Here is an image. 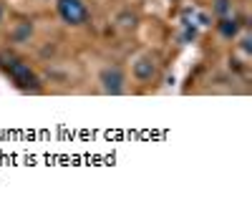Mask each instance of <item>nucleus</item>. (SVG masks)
<instances>
[{
	"instance_id": "obj_1",
	"label": "nucleus",
	"mask_w": 252,
	"mask_h": 222,
	"mask_svg": "<svg viewBox=\"0 0 252 222\" xmlns=\"http://www.w3.org/2000/svg\"><path fill=\"white\" fill-rule=\"evenodd\" d=\"M5 73L10 76V81L20 89V91H38L40 89V78L38 73L20 58H10L5 63Z\"/></svg>"
},
{
	"instance_id": "obj_2",
	"label": "nucleus",
	"mask_w": 252,
	"mask_h": 222,
	"mask_svg": "<svg viewBox=\"0 0 252 222\" xmlns=\"http://www.w3.org/2000/svg\"><path fill=\"white\" fill-rule=\"evenodd\" d=\"M56 8H58L61 20L68 26H83L89 20V8L83 0H58Z\"/></svg>"
},
{
	"instance_id": "obj_3",
	"label": "nucleus",
	"mask_w": 252,
	"mask_h": 222,
	"mask_svg": "<svg viewBox=\"0 0 252 222\" xmlns=\"http://www.w3.org/2000/svg\"><path fill=\"white\" fill-rule=\"evenodd\" d=\"M98 84L101 91L109 94V96H121L126 91V73L119 66H106L98 73Z\"/></svg>"
},
{
	"instance_id": "obj_4",
	"label": "nucleus",
	"mask_w": 252,
	"mask_h": 222,
	"mask_svg": "<svg viewBox=\"0 0 252 222\" xmlns=\"http://www.w3.org/2000/svg\"><path fill=\"white\" fill-rule=\"evenodd\" d=\"M131 73L136 81H141V84H149V81L157 78L159 73V66H157V58L152 53H144L134 61V66H131Z\"/></svg>"
},
{
	"instance_id": "obj_5",
	"label": "nucleus",
	"mask_w": 252,
	"mask_h": 222,
	"mask_svg": "<svg viewBox=\"0 0 252 222\" xmlns=\"http://www.w3.org/2000/svg\"><path fill=\"white\" fill-rule=\"evenodd\" d=\"M240 28H242V23H240L235 15L217 18V31H220V35L227 38V40H235V38L240 35Z\"/></svg>"
},
{
	"instance_id": "obj_6",
	"label": "nucleus",
	"mask_w": 252,
	"mask_h": 222,
	"mask_svg": "<svg viewBox=\"0 0 252 222\" xmlns=\"http://www.w3.org/2000/svg\"><path fill=\"white\" fill-rule=\"evenodd\" d=\"M31 35H33V23H28V20H20V23H15L13 31H10L13 43H26V40H31Z\"/></svg>"
},
{
	"instance_id": "obj_7",
	"label": "nucleus",
	"mask_w": 252,
	"mask_h": 222,
	"mask_svg": "<svg viewBox=\"0 0 252 222\" xmlns=\"http://www.w3.org/2000/svg\"><path fill=\"white\" fill-rule=\"evenodd\" d=\"M212 13L217 18L232 15V0H212Z\"/></svg>"
},
{
	"instance_id": "obj_8",
	"label": "nucleus",
	"mask_w": 252,
	"mask_h": 222,
	"mask_svg": "<svg viewBox=\"0 0 252 222\" xmlns=\"http://www.w3.org/2000/svg\"><path fill=\"white\" fill-rule=\"evenodd\" d=\"M197 26L194 23H184V31H182V43H192V40H197Z\"/></svg>"
},
{
	"instance_id": "obj_9",
	"label": "nucleus",
	"mask_w": 252,
	"mask_h": 222,
	"mask_svg": "<svg viewBox=\"0 0 252 222\" xmlns=\"http://www.w3.org/2000/svg\"><path fill=\"white\" fill-rule=\"evenodd\" d=\"M119 23H121V28H134V26H136V15H134V13H131V15H129V13H121V15H119Z\"/></svg>"
},
{
	"instance_id": "obj_10",
	"label": "nucleus",
	"mask_w": 252,
	"mask_h": 222,
	"mask_svg": "<svg viewBox=\"0 0 252 222\" xmlns=\"http://www.w3.org/2000/svg\"><path fill=\"white\" fill-rule=\"evenodd\" d=\"M250 43H252L250 38H242V53H245V56H250V53H252V46H250Z\"/></svg>"
},
{
	"instance_id": "obj_11",
	"label": "nucleus",
	"mask_w": 252,
	"mask_h": 222,
	"mask_svg": "<svg viewBox=\"0 0 252 222\" xmlns=\"http://www.w3.org/2000/svg\"><path fill=\"white\" fill-rule=\"evenodd\" d=\"M3 15H5V10H3V5H0V23H3Z\"/></svg>"
}]
</instances>
